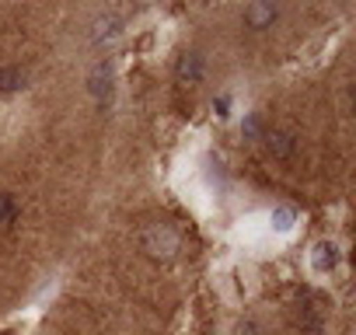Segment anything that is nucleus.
Listing matches in <instances>:
<instances>
[{
  "mask_svg": "<svg viewBox=\"0 0 356 335\" xmlns=\"http://www.w3.org/2000/svg\"><path fill=\"white\" fill-rule=\"evenodd\" d=\"M140 245H143V252L154 255V259H171V255L178 252V234H175L171 227H164V224H150V227L143 231Z\"/></svg>",
  "mask_w": 356,
  "mask_h": 335,
  "instance_id": "obj_2",
  "label": "nucleus"
},
{
  "mask_svg": "<svg viewBox=\"0 0 356 335\" xmlns=\"http://www.w3.org/2000/svg\"><path fill=\"white\" fill-rule=\"evenodd\" d=\"M307 265H311L314 276H332V272L342 265V248H339V241H332V238L314 241L311 252H307Z\"/></svg>",
  "mask_w": 356,
  "mask_h": 335,
  "instance_id": "obj_1",
  "label": "nucleus"
},
{
  "mask_svg": "<svg viewBox=\"0 0 356 335\" xmlns=\"http://www.w3.org/2000/svg\"><path fill=\"white\" fill-rule=\"evenodd\" d=\"M266 150L276 161H290L297 154V136L290 129H273V133H266Z\"/></svg>",
  "mask_w": 356,
  "mask_h": 335,
  "instance_id": "obj_3",
  "label": "nucleus"
},
{
  "mask_svg": "<svg viewBox=\"0 0 356 335\" xmlns=\"http://www.w3.org/2000/svg\"><path fill=\"white\" fill-rule=\"evenodd\" d=\"M321 325H325V314H321V307H314V304H304V311H300V328H304V332H311V335H318V332H321Z\"/></svg>",
  "mask_w": 356,
  "mask_h": 335,
  "instance_id": "obj_9",
  "label": "nucleus"
},
{
  "mask_svg": "<svg viewBox=\"0 0 356 335\" xmlns=\"http://www.w3.org/2000/svg\"><path fill=\"white\" fill-rule=\"evenodd\" d=\"M18 84H22L18 70H11V67H0V91H11V88H18Z\"/></svg>",
  "mask_w": 356,
  "mask_h": 335,
  "instance_id": "obj_12",
  "label": "nucleus"
},
{
  "mask_svg": "<svg viewBox=\"0 0 356 335\" xmlns=\"http://www.w3.org/2000/svg\"><path fill=\"white\" fill-rule=\"evenodd\" d=\"M241 136H245V140H259V136H262V119H259V112H245V119H241Z\"/></svg>",
  "mask_w": 356,
  "mask_h": 335,
  "instance_id": "obj_10",
  "label": "nucleus"
},
{
  "mask_svg": "<svg viewBox=\"0 0 356 335\" xmlns=\"http://www.w3.org/2000/svg\"><path fill=\"white\" fill-rule=\"evenodd\" d=\"M178 77H182L186 84H200L203 81V56L200 53H186L182 60H178Z\"/></svg>",
  "mask_w": 356,
  "mask_h": 335,
  "instance_id": "obj_7",
  "label": "nucleus"
},
{
  "mask_svg": "<svg viewBox=\"0 0 356 335\" xmlns=\"http://www.w3.org/2000/svg\"><path fill=\"white\" fill-rule=\"evenodd\" d=\"M18 220V203L11 196H0V224H15Z\"/></svg>",
  "mask_w": 356,
  "mask_h": 335,
  "instance_id": "obj_11",
  "label": "nucleus"
},
{
  "mask_svg": "<svg viewBox=\"0 0 356 335\" xmlns=\"http://www.w3.org/2000/svg\"><path fill=\"white\" fill-rule=\"evenodd\" d=\"M238 335H262V332H259V325H255V321H245V325L238 328Z\"/></svg>",
  "mask_w": 356,
  "mask_h": 335,
  "instance_id": "obj_14",
  "label": "nucleus"
},
{
  "mask_svg": "<svg viewBox=\"0 0 356 335\" xmlns=\"http://www.w3.org/2000/svg\"><path fill=\"white\" fill-rule=\"evenodd\" d=\"M112 91V67L108 63H98L95 74H91V95L95 98H105Z\"/></svg>",
  "mask_w": 356,
  "mask_h": 335,
  "instance_id": "obj_8",
  "label": "nucleus"
},
{
  "mask_svg": "<svg viewBox=\"0 0 356 335\" xmlns=\"http://www.w3.org/2000/svg\"><path fill=\"white\" fill-rule=\"evenodd\" d=\"M122 32H126V22H122L119 15H105V18H98V22H95L91 42H95V46H112Z\"/></svg>",
  "mask_w": 356,
  "mask_h": 335,
  "instance_id": "obj_4",
  "label": "nucleus"
},
{
  "mask_svg": "<svg viewBox=\"0 0 356 335\" xmlns=\"http://www.w3.org/2000/svg\"><path fill=\"white\" fill-rule=\"evenodd\" d=\"M241 18H245V25H248V28H255V32H259V28H269V25L276 22V8H273V4H248Z\"/></svg>",
  "mask_w": 356,
  "mask_h": 335,
  "instance_id": "obj_6",
  "label": "nucleus"
},
{
  "mask_svg": "<svg viewBox=\"0 0 356 335\" xmlns=\"http://www.w3.org/2000/svg\"><path fill=\"white\" fill-rule=\"evenodd\" d=\"M231 105H234V98H231V95H220V98H213V112H217L220 119H227V115H231Z\"/></svg>",
  "mask_w": 356,
  "mask_h": 335,
  "instance_id": "obj_13",
  "label": "nucleus"
},
{
  "mask_svg": "<svg viewBox=\"0 0 356 335\" xmlns=\"http://www.w3.org/2000/svg\"><path fill=\"white\" fill-rule=\"evenodd\" d=\"M297 210H290V206H273V213H269V231L273 234H280V238H286V234H293L297 231Z\"/></svg>",
  "mask_w": 356,
  "mask_h": 335,
  "instance_id": "obj_5",
  "label": "nucleus"
}]
</instances>
